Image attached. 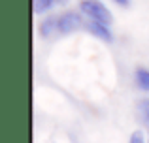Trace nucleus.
<instances>
[{
	"label": "nucleus",
	"instance_id": "obj_1",
	"mask_svg": "<svg viewBox=\"0 0 149 143\" xmlns=\"http://www.w3.org/2000/svg\"><path fill=\"white\" fill-rule=\"evenodd\" d=\"M79 28H85V21L79 13L76 11H66L62 15H51L45 17L40 23V34L44 38H51V36H66L72 34Z\"/></svg>",
	"mask_w": 149,
	"mask_h": 143
},
{
	"label": "nucleus",
	"instance_id": "obj_2",
	"mask_svg": "<svg viewBox=\"0 0 149 143\" xmlns=\"http://www.w3.org/2000/svg\"><path fill=\"white\" fill-rule=\"evenodd\" d=\"M79 11L95 23H104V25H111V11L100 2V0H81L79 2Z\"/></svg>",
	"mask_w": 149,
	"mask_h": 143
},
{
	"label": "nucleus",
	"instance_id": "obj_3",
	"mask_svg": "<svg viewBox=\"0 0 149 143\" xmlns=\"http://www.w3.org/2000/svg\"><path fill=\"white\" fill-rule=\"evenodd\" d=\"M85 30H89L91 34H95L96 38L104 41H111L113 40V34L109 30V25H104V23H95V21H89L85 23Z\"/></svg>",
	"mask_w": 149,
	"mask_h": 143
},
{
	"label": "nucleus",
	"instance_id": "obj_4",
	"mask_svg": "<svg viewBox=\"0 0 149 143\" xmlns=\"http://www.w3.org/2000/svg\"><path fill=\"white\" fill-rule=\"evenodd\" d=\"M68 0H34V11L36 13H45V11L53 10L57 6H62Z\"/></svg>",
	"mask_w": 149,
	"mask_h": 143
},
{
	"label": "nucleus",
	"instance_id": "obj_5",
	"mask_svg": "<svg viewBox=\"0 0 149 143\" xmlns=\"http://www.w3.org/2000/svg\"><path fill=\"white\" fill-rule=\"evenodd\" d=\"M134 81H136V87L143 92H149V70L147 68H138L134 72Z\"/></svg>",
	"mask_w": 149,
	"mask_h": 143
},
{
	"label": "nucleus",
	"instance_id": "obj_6",
	"mask_svg": "<svg viewBox=\"0 0 149 143\" xmlns=\"http://www.w3.org/2000/svg\"><path fill=\"white\" fill-rule=\"evenodd\" d=\"M138 113H140V119H142L143 126H146L147 132H149V98L140 100V104H138Z\"/></svg>",
	"mask_w": 149,
	"mask_h": 143
},
{
	"label": "nucleus",
	"instance_id": "obj_7",
	"mask_svg": "<svg viewBox=\"0 0 149 143\" xmlns=\"http://www.w3.org/2000/svg\"><path fill=\"white\" fill-rule=\"evenodd\" d=\"M128 143H146V137H143V134L140 132V130H136V132H132Z\"/></svg>",
	"mask_w": 149,
	"mask_h": 143
},
{
	"label": "nucleus",
	"instance_id": "obj_8",
	"mask_svg": "<svg viewBox=\"0 0 149 143\" xmlns=\"http://www.w3.org/2000/svg\"><path fill=\"white\" fill-rule=\"evenodd\" d=\"M113 2L119 4V6H128V2H130V0H113Z\"/></svg>",
	"mask_w": 149,
	"mask_h": 143
}]
</instances>
